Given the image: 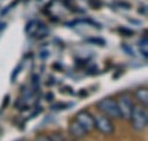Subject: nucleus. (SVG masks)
<instances>
[{
  "instance_id": "1",
  "label": "nucleus",
  "mask_w": 148,
  "mask_h": 141,
  "mask_svg": "<svg viewBox=\"0 0 148 141\" xmlns=\"http://www.w3.org/2000/svg\"><path fill=\"white\" fill-rule=\"evenodd\" d=\"M131 123L132 126L138 130V131H141L146 127L147 125V112L145 108H143L141 106H133L132 108V112H131Z\"/></svg>"
},
{
  "instance_id": "2",
  "label": "nucleus",
  "mask_w": 148,
  "mask_h": 141,
  "mask_svg": "<svg viewBox=\"0 0 148 141\" xmlns=\"http://www.w3.org/2000/svg\"><path fill=\"white\" fill-rule=\"evenodd\" d=\"M98 108L104 114H106V116H108V117H114V118H120L121 117V113H120V109H119L117 101L112 99V98L101 99L98 103Z\"/></svg>"
},
{
  "instance_id": "3",
  "label": "nucleus",
  "mask_w": 148,
  "mask_h": 141,
  "mask_svg": "<svg viewBox=\"0 0 148 141\" xmlns=\"http://www.w3.org/2000/svg\"><path fill=\"white\" fill-rule=\"evenodd\" d=\"M117 105H119V109H120V113H121V117L130 118L132 108L134 106L132 99L129 96H122V97H120V99L117 101Z\"/></svg>"
},
{
  "instance_id": "4",
  "label": "nucleus",
  "mask_w": 148,
  "mask_h": 141,
  "mask_svg": "<svg viewBox=\"0 0 148 141\" xmlns=\"http://www.w3.org/2000/svg\"><path fill=\"white\" fill-rule=\"evenodd\" d=\"M95 126H97L104 134H112L115 130L108 116H104V115H99L95 117Z\"/></svg>"
},
{
  "instance_id": "5",
  "label": "nucleus",
  "mask_w": 148,
  "mask_h": 141,
  "mask_svg": "<svg viewBox=\"0 0 148 141\" xmlns=\"http://www.w3.org/2000/svg\"><path fill=\"white\" fill-rule=\"evenodd\" d=\"M76 120L88 132L95 127V117L88 112H80L76 115Z\"/></svg>"
},
{
  "instance_id": "6",
  "label": "nucleus",
  "mask_w": 148,
  "mask_h": 141,
  "mask_svg": "<svg viewBox=\"0 0 148 141\" xmlns=\"http://www.w3.org/2000/svg\"><path fill=\"white\" fill-rule=\"evenodd\" d=\"M70 131H71V133L73 134L74 137H76V138H82V137H84L88 133V131L79 122H74V123L71 124Z\"/></svg>"
},
{
  "instance_id": "7",
  "label": "nucleus",
  "mask_w": 148,
  "mask_h": 141,
  "mask_svg": "<svg viewBox=\"0 0 148 141\" xmlns=\"http://www.w3.org/2000/svg\"><path fill=\"white\" fill-rule=\"evenodd\" d=\"M136 98L143 104V105H147L148 103V90L146 88H140L136 91Z\"/></svg>"
},
{
  "instance_id": "8",
  "label": "nucleus",
  "mask_w": 148,
  "mask_h": 141,
  "mask_svg": "<svg viewBox=\"0 0 148 141\" xmlns=\"http://www.w3.org/2000/svg\"><path fill=\"white\" fill-rule=\"evenodd\" d=\"M87 41H88L89 43L97 44V46H100V47H105V46H106V41H105L103 38H96V36H92V38H88Z\"/></svg>"
},
{
  "instance_id": "9",
  "label": "nucleus",
  "mask_w": 148,
  "mask_h": 141,
  "mask_svg": "<svg viewBox=\"0 0 148 141\" xmlns=\"http://www.w3.org/2000/svg\"><path fill=\"white\" fill-rule=\"evenodd\" d=\"M72 105H74L73 103H71V104L58 103V104H55L54 106H51V109L53 110H64V109H67L69 107H72Z\"/></svg>"
},
{
  "instance_id": "10",
  "label": "nucleus",
  "mask_w": 148,
  "mask_h": 141,
  "mask_svg": "<svg viewBox=\"0 0 148 141\" xmlns=\"http://www.w3.org/2000/svg\"><path fill=\"white\" fill-rule=\"evenodd\" d=\"M117 31H119V33H121L122 35H125V36H132V35H134V31L130 30L128 27L120 26V27L117 29Z\"/></svg>"
},
{
  "instance_id": "11",
  "label": "nucleus",
  "mask_w": 148,
  "mask_h": 141,
  "mask_svg": "<svg viewBox=\"0 0 148 141\" xmlns=\"http://www.w3.org/2000/svg\"><path fill=\"white\" fill-rule=\"evenodd\" d=\"M21 70H22V65L19 64L18 66L15 68V70H13V73H12V75H10V82L12 83H14L15 81H16V77L18 76V74L21 73Z\"/></svg>"
},
{
  "instance_id": "12",
  "label": "nucleus",
  "mask_w": 148,
  "mask_h": 141,
  "mask_svg": "<svg viewBox=\"0 0 148 141\" xmlns=\"http://www.w3.org/2000/svg\"><path fill=\"white\" fill-rule=\"evenodd\" d=\"M121 47H122V49L125 51V53H128L129 56H134V53H133L132 48L130 47L129 44H127V43H122V44H121Z\"/></svg>"
},
{
  "instance_id": "13",
  "label": "nucleus",
  "mask_w": 148,
  "mask_h": 141,
  "mask_svg": "<svg viewBox=\"0 0 148 141\" xmlns=\"http://www.w3.org/2000/svg\"><path fill=\"white\" fill-rule=\"evenodd\" d=\"M88 2H89V5L91 6V8H93V9H99L101 7V2L99 0H89Z\"/></svg>"
},
{
  "instance_id": "14",
  "label": "nucleus",
  "mask_w": 148,
  "mask_h": 141,
  "mask_svg": "<svg viewBox=\"0 0 148 141\" xmlns=\"http://www.w3.org/2000/svg\"><path fill=\"white\" fill-rule=\"evenodd\" d=\"M116 5L120 6L121 8H125V9H131V5L129 2H125V1H116Z\"/></svg>"
},
{
  "instance_id": "15",
  "label": "nucleus",
  "mask_w": 148,
  "mask_h": 141,
  "mask_svg": "<svg viewBox=\"0 0 148 141\" xmlns=\"http://www.w3.org/2000/svg\"><path fill=\"white\" fill-rule=\"evenodd\" d=\"M9 100H10V97L7 94L6 97H5V99H3V101H2V108H6L8 104H9Z\"/></svg>"
},
{
  "instance_id": "16",
  "label": "nucleus",
  "mask_w": 148,
  "mask_h": 141,
  "mask_svg": "<svg viewBox=\"0 0 148 141\" xmlns=\"http://www.w3.org/2000/svg\"><path fill=\"white\" fill-rule=\"evenodd\" d=\"M46 100H47V101H53V100H54V93H53V92L46 93Z\"/></svg>"
},
{
  "instance_id": "17",
  "label": "nucleus",
  "mask_w": 148,
  "mask_h": 141,
  "mask_svg": "<svg viewBox=\"0 0 148 141\" xmlns=\"http://www.w3.org/2000/svg\"><path fill=\"white\" fill-rule=\"evenodd\" d=\"M98 72V67L97 66H91L89 70H88V74H96Z\"/></svg>"
},
{
  "instance_id": "18",
  "label": "nucleus",
  "mask_w": 148,
  "mask_h": 141,
  "mask_svg": "<svg viewBox=\"0 0 148 141\" xmlns=\"http://www.w3.org/2000/svg\"><path fill=\"white\" fill-rule=\"evenodd\" d=\"M53 67H54V70H63V66H62L59 63H54V64H53Z\"/></svg>"
},
{
  "instance_id": "19",
  "label": "nucleus",
  "mask_w": 148,
  "mask_h": 141,
  "mask_svg": "<svg viewBox=\"0 0 148 141\" xmlns=\"http://www.w3.org/2000/svg\"><path fill=\"white\" fill-rule=\"evenodd\" d=\"M49 139H50V140H64V138H63L62 136H58V134H54V136H51Z\"/></svg>"
},
{
  "instance_id": "20",
  "label": "nucleus",
  "mask_w": 148,
  "mask_h": 141,
  "mask_svg": "<svg viewBox=\"0 0 148 141\" xmlns=\"http://www.w3.org/2000/svg\"><path fill=\"white\" fill-rule=\"evenodd\" d=\"M33 24H34V23H33V21H30V22L26 24V27H25V32H27V33H29V32H30V29H31V26H33Z\"/></svg>"
},
{
  "instance_id": "21",
  "label": "nucleus",
  "mask_w": 148,
  "mask_h": 141,
  "mask_svg": "<svg viewBox=\"0 0 148 141\" xmlns=\"http://www.w3.org/2000/svg\"><path fill=\"white\" fill-rule=\"evenodd\" d=\"M79 94L82 97V98H86V97H88V92L84 90V89H82V90H80L79 91Z\"/></svg>"
},
{
  "instance_id": "22",
  "label": "nucleus",
  "mask_w": 148,
  "mask_h": 141,
  "mask_svg": "<svg viewBox=\"0 0 148 141\" xmlns=\"http://www.w3.org/2000/svg\"><path fill=\"white\" fill-rule=\"evenodd\" d=\"M48 56H49V53H48L47 50H43V51H41V53H40V57H41L42 59H46Z\"/></svg>"
},
{
  "instance_id": "23",
  "label": "nucleus",
  "mask_w": 148,
  "mask_h": 141,
  "mask_svg": "<svg viewBox=\"0 0 148 141\" xmlns=\"http://www.w3.org/2000/svg\"><path fill=\"white\" fill-rule=\"evenodd\" d=\"M32 82H33L36 86H38V83H39V76H38L37 74H34V75L32 76Z\"/></svg>"
},
{
  "instance_id": "24",
  "label": "nucleus",
  "mask_w": 148,
  "mask_h": 141,
  "mask_svg": "<svg viewBox=\"0 0 148 141\" xmlns=\"http://www.w3.org/2000/svg\"><path fill=\"white\" fill-rule=\"evenodd\" d=\"M130 23H136V25H140L141 24V21H138V19H134V18H129Z\"/></svg>"
},
{
  "instance_id": "25",
  "label": "nucleus",
  "mask_w": 148,
  "mask_h": 141,
  "mask_svg": "<svg viewBox=\"0 0 148 141\" xmlns=\"http://www.w3.org/2000/svg\"><path fill=\"white\" fill-rule=\"evenodd\" d=\"M9 10H10L9 6H8L7 8H5V9H2V12H1V16H5V15H6V14H7V13H8Z\"/></svg>"
},
{
  "instance_id": "26",
  "label": "nucleus",
  "mask_w": 148,
  "mask_h": 141,
  "mask_svg": "<svg viewBox=\"0 0 148 141\" xmlns=\"http://www.w3.org/2000/svg\"><path fill=\"white\" fill-rule=\"evenodd\" d=\"M139 13L140 14H147V9H146V6L144 8H139Z\"/></svg>"
},
{
  "instance_id": "27",
  "label": "nucleus",
  "mask_w": 148,
  "mask_h": 141,
  "mask_svg": "<svg viewBox=\"0 0 148 141\" xmlns=\"http://www.w3.org/2000/svg\"><path fill=\"white\" fill-rule=\"evenodd\" d=\"M6 26H7V25H6V23L0 22V32H1L2 30H5V29H6Z\"/></svg>"
},
{
  "instance_id": "28",
  "label": "nucleus",
  "mask_w": 148,
  "mask_h": 141,
  "mask_svg": "<svg viewBox=\"0 0 148 141\" xmlns=\"http://www.w3.org/2000/svg\"><path fill=\"white\" fill-rule=\"evenodd\" d=\"M38 139H39V140H50V139L47 138V137H38Z\"/></svg>"
},
{
  "instance_id": "29",
  "label": "nucleus",
  "mask_w": 148,
  "mask_h": 141,
  "mask_svg": "<svg viewBox=\"0 0 148 141\" xmlns=\"http://www.w3.org/2000/svg\"><path fill=\"white\" fill-rule=\"evenodd\" d=\"M141 53H144V57L147 59V50L146 49H144V50H141Z\"/></svg>"
}]
</instances>
